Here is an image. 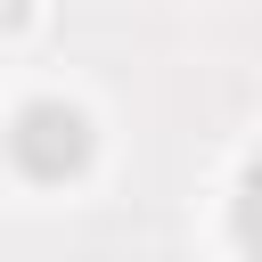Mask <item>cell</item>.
Masks as SVG:
<instances>
[{"instance_id":"1","label":"cell","mask_w":262,"mask_h":262,"mask_svg":"<svg viewBox=\"0 0 262 262\" xmlns=\"http://www.w3.org/2000/svg\"><path fill=\"white\" fill-rule=\"evenodd\" d=\"M90 147H98V131L74 98H25L8 115V164L25 180H74L90 164Z\"/></svg>"},{"instance_id":"2","label":"cell","mask_w":262,"mask_h":262,"mask_svg":"<svg viewBox=\"0 0 262 262\" xmlns=\"http://www.w3.org/2000/svg\"><path fill=\"white\" fill-rule=\"evenodd\" d=\"M229 221H237V246L262 262V156H254V172L237 180V213H229Z\"/></svg>"}]
</instances>
